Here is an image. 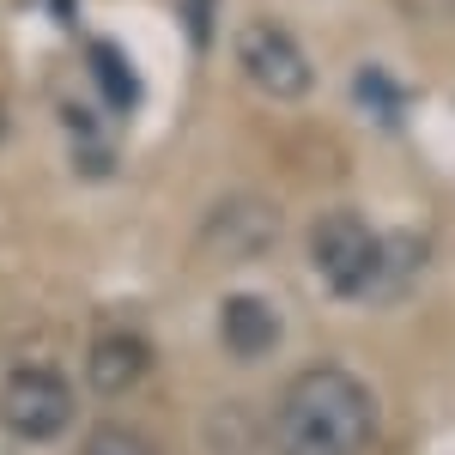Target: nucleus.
<instances>
[{
    "instance_id": "obj_10",
    "label": "nucleus",
    "mask_w": 455,
    "mask_h": 455,
    "mask_svg": "<svg viewBox=\"0 0 455 455\" xmlns=\"http://www.w3.org/2000/svg\"><path fill=\"white\" fill-rule=\"evenodd\" d=\"M443 6H450V12H455V0H443Z\"/></svg>"
},
{
    "instance_id": "obj_4",
    "label": "nucleus",
    "mask_w": 455,
    "mask_h": 455,
    "mask_svg": "<svg viewBox=\"0 0 455 455\" xmlns=\"http://www.w3.org/2000/svg\"><path fill=\"white\" fill-rule=\"evenodd\" d=\"M237 68L274 104H298V98L315 92V68H310V55H304V43L285 31V25H274V19L243 25V36H237Z\"/></svg>"
},
{
    "instance_id": "obj_5",
    "label": "nucleus",
    "mask_w": 455,
    "mask_h": 455,
    "mask_svg": "<svg viewBox=\"0 0 455 455\" xmlns=\"http://www.w3.org/2000/svg\"><path fill=\"white\" fill-rule=\"evenodd\" d=\"M280 231H285V219L267 195H225V201L201 219V255H207V261H225V267L261 261L267 249L280 243Z\"/></svg>"
},
{
    "instance_id": "obj_7",
    "label": "nucleus",
    "mask_w": 455,
    "mask_h": 455,
    "mask_svg": "<svg viewBox=\"0 0 455 455\" xmlns=\"http://www.w3.org/2000/svg\"><path fill=\"white\" fill-rule=\"evenodd\" d=\"M152 371V347H146L140 334H128V328H109L92 340L85 352V377L98 395H128V388H140V377Z\"/></svg>"
},
{
    "instance_id": "obj_8",
    "label": "nucleus",
    "mask_w": 455,
    "mask_h": 455,
    "mask_svg": "<svg viewBox=\"0 0 455 455\" xmlns=\"http://www.w3.org/2000/svg\"><path fill=\"white\" fill-rule=\"evenodd\" d=\"M79 455H158V450L146 443L134 425H92L85 443H79Z\"/></svg>"
},
{
    "instance_id": "obj_11",
    "label": "nucleus",
    "mask_w": 455,
    "mask_h": 455,
    "mask_svg": "<svg viewBox=\"0 0 455 455\" xmlns=\"http://www.w3.org/2000/svg\"><path fill=\"white\" fill-rule=\"evenodd\" d=\"M285 455H304V450H285Z\"/></svg>"
},
{
    "instance_id": "obj_2",
    "label": "nucleus",
    "mask_w": 455,
    "mask_h": 455,
    "mask_svg": "<svg viewBox=\"0 0 455 455\" xmlns=\"http://www.w3.org/2000/svg\"><path fill=\"white\" fill-rule=\"evenodd\" d=\"M79 413V395H73L68 371L61 364H12L6 383H0V419L12 437L25 443H55Z\"/></svg>"
},
{
    "instance_id": "obj_9",
    "label": "nucleus",
    "mask_w": 455,
    "mask_h": 455,
    "mask_svg": "<svg viewBox=\"0 0 455 455\" xmlns=\"http://www.w3.org/2000/svg\"><path fill=\"white\" fill-rule=\"evenodd\" d=\"M0 140H6V104H0Z\"/></svg>"
},
{
    "instance_id": "obj_6",
    "label": "nucleus",
    "mask_w": 455,
    "mask_h": 455,
    "mask_svg": "<svg viewBox=\"0 0 455 455\" xmlns=\"http://www.w3.org/2000/svg\"><path fill=\"white\" fill-rule=\"evenodd\" d=\"M219 340L231 358H267V352L280 347V310L267 304V298H255V291H231L225 304H219Z\"/></svg>"
},
{
    "instance_id": "obj_3",
    "label": "nucleus",
    "mask_w": 455,
    "mask_h": 455,
    "mask_svg": "<svg viewBox=\"0 0 455 455\" xmlns=\"http://www.w3.org/2000/svg\"><path fill=\"white\" fill-rule=\"evenodd\" d=\"M310 261L334 298H364L383 280V237L358 212H328L310 231Z\"/></svg>"
},
{
    "instance_id": "obj_1",
    "label": "nucleus",
    "mask_w": 455,
    "mask_h": 455,
    "mask_svg": "<svg viewBox=\"0 0 455 455\" xmlns=\"http://www.w3.org/2000/svg\"><path fill=\"white\" fill-rule=\"evenodd\" d=\"M377 395L340 364H315L280 395V431L285 450L304 455H364L377 443Z\"/></svg>"
}]
</instances>
